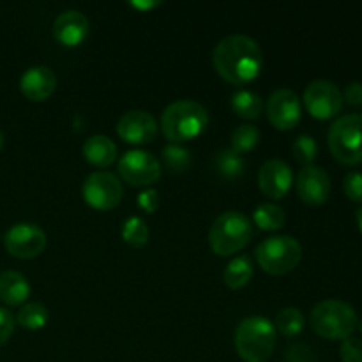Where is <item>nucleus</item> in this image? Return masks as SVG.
<instances>
[{
  "instance_id": "obj_1",
  "label": "nucleus",
  "mask_w": 362,
  "mask_h": 362,
  "mask_svg": "<svg viewBox=\"0 0 362 362\" xmlns=\"http://www.w3.org/2000/svg\"><path fill=\"white\" fill-rule=\"evenodd\" d=\"M212 64L219 76L232 85H246L260 74L264 52L255 39L247 35H228L218 42L212 52Z\"/></svg>"
},
{
  "instance_id": "obj_2",
  "label": "nucleus",
  "mask_w": 362,
  "mask_h": 362,
  "mask_svg": "<svg viewBox=\"0 0 362 362\" xmlns=\"http://www.w3.org/2000/svg\"><path fill=\"white\" fill-rule=\"evenodd\" d=\"M274 324L265 317L244 318L235 329V350L244 362H265L271 359L276 349Z\"/></svg>"
},
{
  "instance_id": "obj_3",
  "label": "nucleus",
  "mask_w": 362,
  "mask_h": 362,
  "mask_svg": "<svg viewBox=\"0 0 362 362\" xmlns=\"http://www.w3.org/2000/svg\"><path fill=\"white\" fill-rule=\"evenodd\" d=\"M209 124V113L197 101H175L165 108L161 115L163 134L172 144H182L200 136Z\"/></svg>"
},
{
  "instance_id": "obj_4",
  "label": "nucleus",
  "mask_w": 362,
  "mask_h": 362,
  "mask_svg": "<svg viewBox=\"0 0 362 362\" xmlns=\"http://www.w3.org/2000/svg\"><path fill=\"white\" fill-rule=\"evenodd\" d=\"M253 237V225L239 211L223 212L209 230V244L218 257H232L247 246Z\"/></svg>"
},
{
  "instance_id": "obj_5",
  "label": "nucleus",
  "mask_w": 362,
  "mask_h": 362,
  "mask_svg": "<svg viewBox=\"0 0 362 362\" xmlns=\"http://www.w3.org/2000/svg\"><path fill=\"white\" fill-rule=\"evenodd\" d=\"M311 327L325 339H346L357 329V313L343 300H322L311 311Z\"/></svg>"
},
{
  "instance_id": "obj_6",
  "label": "nucleus",
  "mask_w": 362,
  "mask_h": 362,
  "mask_svg": "<svg viewBox=\"0 0 362 362\" xmlns=\"http://www.w3.org/2000/svg\"><path fill=\"white\" fill-rule=\"evenodd\" d=\"M258 265L271 276H283L292 272L303 258L299 240L290 235H274L258 244L255 251Z\"/></svg>"
},
{
  "instance_id": "obj_7",
  "label": "nucleus",
  "mask_w": 362,
  "mask_h": 362,
  "mask_svg": "<svg viewBox=\"0 0 362 362\" xmlns=\"http://www.w3.org/2000/svg\"><path fill=\"white\" fill-rule=\"evenodd\" d=\"M329 148L343 165L362 163V115L350 113L339 117L329 129Z\"/></svg>"
},
{
  "instance_id": "obj_8",
  "label": "nucleus",
  "mask_w": 362,
  "mask_h": 362,
  "mask_svg": "<svg viewBox=\"0 0 362 362\" xmlns=\"http://www.w3.org/2000/svg\"><path fill=\"white\" fill-rule=\"evenodd\" d=\"M85 202L95 211H110L120 204L124 197L122 182L112 172H94L85 179L81 187Z\"/></svg>"
},
{
  "instance_id": "obj_9",
  "label": "nucleus",
  "mask_w": 362,
  "mask_h": 362,
  "mask_svg": "<svg viewBox=\"0 0 362 362\" xmlns=\"http://www.w3.org/2000/svg\"><path fill=\"white\" fill-rule=\"evenodd\" d=\"M304 106L318 120L334 119L343 106V92L327 80H315L304 90Z\"/></svg>"
},
{
  "instance_id": "obj_10",
  "label": "nucleus",
  "mask_w": 362,
  "mask_h": 362,
  "mask_svg": "<svg viewBox=\"0 0 362 362\" xmlns=\"http://www.w3.org/2000/svg\"><path fill=\"white\" fill-rule=\"evenodd\" d=\"M161 163L147 151H129L120 158L119 173L127 184L147 187L158 182L161 177Z\"/></svg>"
},
{
  "instance_id": "obj_11",
  "label": "nucleus",
  "mask_w": 362,
  "mask_h": 362,
  "mask_svg": "<svg viewBox=\"0 0 362 362\" xmlns=\"http://www.w3.org/2000/svg\"><path fill=\"white\" fill-rule=\"evenodd\" d=\"M7 253L20 260H30L39 257L46 247V233L34 223H18L11 226L4 237Z\"/></svg>"
},
{
  "instance_id": "obj_12",
  "label": "nucleus",
  "mask_w": 362,
  "mask_h": 362,
  "mask_svg": "<svg viewBox=\"0 0 362 362\" xmlns=\"http://www.w3.org/2000/svg\"><path fill=\"white\" fill-rule=\"evenodd\" d=\"M269 122L279 131H290L299 124L303 115V106H300L299 95L290 88H279L271 94L267 99Z\"/></svg>"
},
{
  "instance_id": "obj_13",
  "label": "nucleus",
  "mask_w": 362,
  "mask_h": 362,
  "mask_svg": "<svg viewBox=\"0 0 362 362\" xmlns=\"http://www.w3.org/2000/svg\"><path fill=\"white\" fill-rule=\"evenodd\" d=\"M296 191L304 204L318 207L331 197V179L320 166H304L297 175Z\"/></svg>"
},
{
  "instance_id": "obj_14",
  "label": "nucleus",
  "mask_w": 362,
  "mask_h": 362,
  "mask_svg": "<svg viewBox=\"0 0 362 362\" xmlns=\"http://www.w3.org/2000/svg\"><path fill=\"white\" fill-rule=\"evenodd\" d=\"M117 133L129 145H147L158 134V122L148 112L131 110L119 119Z\"/></svg>"
},
{
  "instance_id": "obj_15",
  "label": "nucleus",
  "mask_w": 362,
  "mask_h": 362,
  "mask_svg": "<svg viewBox=\"0 0 362 362\" xmlns=\"http://www.w3.org/2000/svg\"><path fill=\"white\" fill-rule=\"evenodd\" d=\"M292 170L281 159H271V161L264 163L260 172H258L260 191L267 198H272V200H279V198L286 197L288 191L292 189Z\"/></svg>"
},
{
  "instance_id": "obj_16",
  "label": "nucleus",
  "mask_w": 362,
  "mask_h": 362,
  "mask_svg": "<svg viewBox=\"0 0 362 362\" xmlns=\"http://www.w3.org/2000/svg\"><path fill=\"white\" fill-rule=\"evenodd\" d=\"M90 25L80 11H64L53 21V35L62 46H80L87 39Z\"/></svg>"
},
{
  "instance_id": "obj_17",
  "label": "nucleus",
  "mask_w": 362,
  "mask_h": 362,
  "mask_svg": "<svg viewBox=\"0 0 362 362\" xmlns=\"http://www.w3.org/2000/svg\"><path fill=\"white\" fill-rule=\"evenodd\" d=\"M57 76L48 66H34L20 78V90L30 101H46L55 92Z\"/></svg>"
},
{
  "instance_id": "obj_18",
  "label": "nucleus",
  "mask_w": 362,
  "mask_h": 362,
  "mask_svg": "<svg viewBox=\"0 0 362 362\" xmlns=\"http://www.w3.org/2000/svg\"><path fill=\"white\" fill-rule=\"evenodd\" d=\"M30 296V285L23 274L4 271L0 274V300L7 306H20Z\"/></svg>"
},
{
  "instance_id": "obj_19",
  "label": "nucleus",
  "mask_w": 362,
  "mask_h": 362,
  "mask_svg": "<svg viewBox=\"0 0 362 362\" xmlns=\"http://www.w3.org/2000/svg\"><path fill=\"white\" fill-rule=\"evenodd\" d=\"M83 158L98 168H108L117 159V145L105 134L90 136L81 147Z\"/></svg>"
},
{
  "instance_id": "obj_20",
  "label": "nucleus",
  "mask_w": 362,
  "mask_h": 362,
  "mask_svg": "<svg viewBox=\"0 0 362 362\" xmlns=\"http://www.w3.org/2000/svg\"><path fill=\"white\" fill-rule=\"evenodd\" d=\"M253 278V264L247 257H237L226 265L223 272V281L230 290H240Z\"/></svg>"
},
{
  "instance_id": "obj_21",
  "label": "nucleus",
  "mask_w": 362,
  "mask_h": 362,
  "mask_svg": "<svg viewBox=\"0 0 362 362\" xmlns=\"http://www.w3.org/2000/svg\"><path fill=\"white\" fill-rule=\"evenodd\" d=\"M214 166L218 170L219 177L226 180H237L244 175L246 170V161L239 152L232 151V148H225L216 154Z\"/></svg>"
},
{
  "instance_id": "obj_22",
  "label": "nucleus",
  "mask_w": 362,
  "mask_h": 362,
  "mask_svg": "<svg viewBox=\"0 0 362 362\" xmlns=\"http://www.w3.org/2000/svg\"><path fill=\"white\" fill-rule=\"evenodd\" d=\"M232 108L240 119L255 120L262 115L265 105L257 92L251 90H237L232 95Z\"/></svg>"
},
{
  "instance_id": "obj_23",
  "label": "nucleus",
  "mask_w": 362,
  "mask_h": 362,
  "mask_svg": "<svg viewBox=\"0 0 362 362\" xmlns=\"http://www.w3.org/2000/svg\"><path fill=\"white\" fill-rule=\"evenodd\" d=\"M253 221L258 228L274 232L285 226L286 214L279 205L276 204H260L253 212Z\"/></svg>"
},
{
  "instance_id": "obj_24",
  "label": "nucleus",
  "mask_w": 362,
  "mask_h": 362,
  "mask_svg": "<svg viewBox=\"0 0 362 362\" xmlns=\"http://www.w3.org/2000/svg\"><path fill=\"white\" fill-rule=\"evenodd\" d=\"M18 325L28 331H39L45 327L49 320V313L45 304L41 303H27L18 311Z\"/></svg>"
},
{
  "instance_id": "obj_25",
  "label": "nucleus",
  "mask_w": 362,
  "mask_h": 362,
  "mask_svg": "<svg viewBox=\"0 0 362 362\" xmlns=\"http://www.w3.org/2000/svg\"><path fill=\"white\" fill-rule=\"evenodd\" d=\"M304 315L299 308H285L276 317V331L281 332L286 338H296L304 331Z\"/></svg>"
},
{
  "instance_id": "obj_26",
  "label": "nucleus",
  "mask_w": 362,
  "mask_h": 362,
  "mask_svg": "<svg viewBox=\"0 0 362 362\" xmlns=\"http://www.w3.org/2000/svg\"><path fill=\"white\" fill-rule=\"evenodd\" d=\"M122 239L131 247H144L148 243V228L145 221L138 216L127 218L122 225Z\"/></svg>"
},
{
  "instance_id": "obj_27",
  "label": "nucleus",
  "mask_w": 362,
  "mask_h": 362,
  "mask_svg": "<svg viewBox=\"0 0 362 362\" xmlns=\"http://www.w3.org/2000/svg\"><path fill=\"white\" fill-rule=\"evenodd\" d=\"M260 141V131L257 126L243 124L232 133V151L244 154V152L253 151Z\"/></svg>"
},
{
  "instance_id": "obj_28",
  "label": "nucleus",
  "mask_w": 362,
  "mask_h": 362,
  "mask_svg": "<svg viewBox=\"0 0 362 362\" xmlns=\"http://www.w3.org/2000/svg\"><path fill=\"white\" fill-rule=\"evenodd\" d=\"M163 161L172 172H186L191 166V152L179 144H170L163 148Z\"/></svg>"
},
{
  "instance_id": "obj_29",
  "label": "nucleus",
  "mask_w": 362,
  "mask_h": 362,
  "mask_svg": "<svg viewBox=\"0 0 362 362\" xmlns=\"http://www.w3.org/2000/svg\"><path fill=\"white\" fill-rule=\"evenodd\" d=\"M292 152L296 156L297 161L304 166H311V163L317 159L318 154V145L315 141L313 136H308V134H300L297 136V140L293 141Z\"/></svg>"
},
{
  "instance_id": "obj_30",
  "label": "nucleus",
  "mask_w": 362,
  "mask_h": 362,
  "mask_svg": "<svg viewBox=\"0 0 362 362\" xmlns=\"http://www.w3.org/2000/svg\"><path fill=\"white\" fill-rule=\"evenodd\" d=\"M339 357L343 362H362V339L346 338L339 346Z\"/></svg>"
},
{
  "instance_id": "obj_31",
  "label": "nucleus",
  "mask_w": 362,
  "mask_h": 362,
  "mask_svg": "<svg viewBox=\"0 0 362 362\" xmlns=\"http://www.w3.org/2000/svg\"><path fill=\"white\" fill-rule=\"evenodd\" d=\"M343 191L350 202H362V173H346L345 180H343Z\"/></svg>"
},
{
  "instance_id": "obj_32",
  "label": "nucleus",
  "mask_w": 362,
  "mask_h": 362,
  "mask_svg": "<svg viewBox=\"0 0 362 362\" xmlns=\"http://www.w3.org/2000/svg\"><path fill=\"white\" fill-rule=\"evenodd\" d=\"M286 362H317V356L310 346L296 343L286 352Z\"/></svg>"
},
{
  "instance_id": "obj_33",
  "label": "nucleus",
  "mask_w": 362,
  "mask_h": 362,
  "mask_svg": "<svg viewBox=\"0 0 362 362\" xmlns=\"http://www.w3.org/2000/svg\"><path fill=\"white\" fill-rule=\"evenodd\" d=\"M136 204L141 211L147 212V214H152V212L158 211L159 207V193L156 189L141 191V193L138 194Z\"/></svg>"
},
{
  "instance_id": "obj_34",
  "label": "nucleus",
  "mask_w": 362,
  "mask_h": 362,
  "mask_svg": "<svg viewBox=\"0 0 362 362\" xmlns=\"http://www.w3.org/2000/svg\"><path fill=\"white\" fill-rule=\"evenodd\" d=\"M14 332V317L6 308H0V346L6 345Z\"/></svg>"
},
{
  "instance_id": "obj_35",
  "label": "nucleus",
  "mask_w": 362,
  "mask_h": 362,
  "mask_svg": "<svg viewBox=\"0 0 362 362\" xmlns=\"http://www.w3.org/2000/svg\"><path fill=\"white\" fill-rule=\"evenodd\" d=\"M343 99H345L350 106H361L362 105V83L361 81H352V83L346 85L345 92H343Z\"/></svg>"
},
{
  "instance_id": "obj_36",
  "label": "nucleus",
  "mask_w": 362,
  "mask_h": 362,
  "mask_svg": "<svg viewBox=\"0 0 362 362\" xmlns=\"http://www.w3.org/2000/svg\"><path fill=\"white\" fill-rule=\"evenodd\" d=\"M357 225H359V230L362 233V207L357 211Z\"/></svg>"
},
{
  "instance_id": "obj_37",
  "label": "nucleus",
  "mask_w": 362,
  "mask_h": 362,
  "mask_svg": "<svg viewBox=\"0 0 362 362\" xmlns=\"http://www.w3.org/2000/svg\"><path fill=\"white\" fill-rule=\"evenodd\" d=\"M4 147V134H2V131H0V148Z\"/></svg>"
},
{
  "instance_id": "obj_38",
  "label": "nucleus",
  "mask_w": 362,
  "mask_h": 362,
  "mask_svg": "<svg viewBox=\"0 0 362 362\" xmlns=\"http://www.w3.org/2000/svg\"><path fill=\"white\" fill-rule=\"evenodd\" d=\"M361 332H362V322H361Z\"/></svg>"
}]
</instances>
